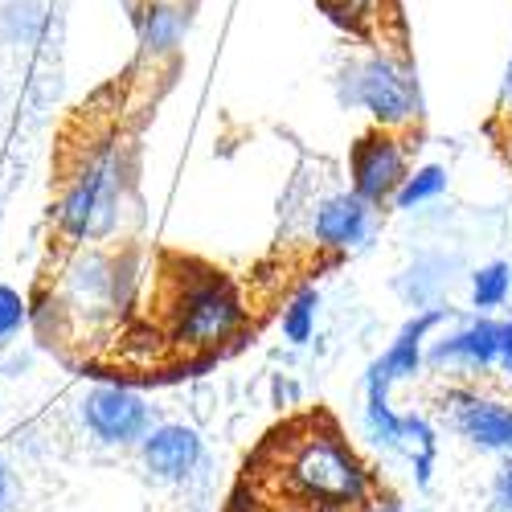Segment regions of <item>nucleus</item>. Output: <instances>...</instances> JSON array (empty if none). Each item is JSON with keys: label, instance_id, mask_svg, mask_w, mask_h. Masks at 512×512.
Wrapping results in <instances>:
<instances>
[{"label": "nucleus", "instance_id": "nucleus-4", "mask_svg": "<svg viewBox=\"0 0 512 512\" xmlns=\"http://www.w3.org/2000/svg\"><path fill=\"white\" fill-rule=\"evenodd\" d=\"M111 218H115V168L95 164L70 189V197L62 205V226H66V234L82 238V234H103L111 226Z\"/></svg>", "mask_w": 512, "mask_h": 512}, {"label": "nucleus", "instance_id": "nucleus-16", "mask_svg": "<svg viewBox=\"0 0 512 512\" xmlns=\"http://www.w3.org/2000/svg\"><path fill=\"white\" fill-rule=\"evenodd\" d=\"M25 324V304L13 287H0V336H13Z\"/></svg>", "mask_w": 512, "mask_h": 512}, {"label": "nucleus", "instance_id": "nucleus-15", "mask_svg": "<svg viewBox=\"0 0 512 512\" xmlns=\"http://www.w3.org/2000/svg\"><path fill=\"white\" fill-rule=\"evenodd\" d=\"M185 33V17L177 9H152V17L144 21V41L148 50H173Z\"/></svg>", "mask_w": 512, "mask_h": 512}, {"label": "nucleus", "instance_id": "nucleus-7", "mask_svg": "<svg viewBox=\"0 0 512 512\" xmlns=\"http://www.w3.org/2000/svg\"><path fill=\"white\" fill-rule=\"evenodd\" d=\"M144 463L160 480H185L201 463V439L193 426H160L144 435Z\"/></svg>", "mask_w": 512, "mask_h": 512}, {"label": "nucleus", "instance_id": "nucleus-20", "mask_svg": "<svg viewBox=\"0 0 512 512\" xmlns=\"http://www.w3.org/2000/svg\"><path fill=\"white\" fill-rule=\"evenodd\" d=\"M504 95L512 99V62H508V82H504Z\"/></svg>", "mask_w": 512, "mask_h": 512}, {"label": "nucleus", "instance_id": "nucleus-19", "mask_svg": "<svg viewBox=\"0 0 512 512\" xmlns=\"http://www.w3.org/2000/svg\"><path fill=\"white\" fill-rule=\"evenodd\" d=\"M5 492H9V476H5V467H0V500H5Z\"/></svg>", "mask_w": 512, "mask_h": 512}, {"label": "nucleus", "instance_id": "nucleus-5", "mask_svg": "<svg viewBox=\"0 0 512 512\" xmlns=\"http://www.w3.org/2000/svg\"><path fill=\"white\" fill-rule=\"evenodd\" d=\"M87 426L103 443H136L148 435V406L123 386H103L82 406Z\"/></svg>", "mask_w": 512, "mask_h": 512}, {"label": "nucleus", "instance_id": "nucleus-10", "mask_svg": "<svg viewBox=\"0 0 512 512\" xmlns=\"http://www.w3.org/2000/svg\"><path fill=\"white\" fill-rule=\"evenodd\" d=\"M435 361H467V365H492L500 361V324L492 320H476V324H467L463 332H455L451 340H443V345H435L431 353Z\"/></svg>", "mask_w": 512, "mask_h": 512}, {"label": "nucleus", "instance_id": "nucleus-8", "mask_svg": "<svg viewBox=\"0 0 512 512\" xmlns=\"http://www.w3.org/2000/svg\"><path fill=\"white\" fill-rule=\"evenodd\" d=\"M455 426L463 439L488 451H512V406L488 402V398H459L455 402Z\"/></svg>", "mask_w": 512, "mask_h": 512}, {"label": "nucleus", "instance_id": "nucleus-14", "mask_svg": "<svg viewBox=\"0 0 512 512\" xmlns=\"http://www.w3.org/2000/svg\"><path fill=\"white\" fill-rule=\"evenodd\" d=\"M508 287H512V271L504 263H492L484 271H476L472 279V300L476 308H500L508 300Z\"/></svg>", "mask_w": 512, "mask_h": 512}, {"label": "nucleus", "instance_id": "nucleus-12", "mask_svg": "<svg viewBox=\"0 0 512 512\" xmlns=\"http://www.w3.org/2000/svg\"><path fill=\"white\" fill-rule=\"evenodd\" d=\"M316 308H320V295H316L312 287H304V291L291 300V308L283 312V336L291 340V345H304V340L312 336Z\"/></svg>", "mask_w": 512, "mask_h": 512}, {"label": "nucleus", "instance_id": "nucleus-2", "mask_svg": "<svg viewBox=\"0 0 512 512\" xmlns=\"http://www.w3.org/2000/svg\"><path fill=\"white\" fill-rule=\"evenodd\" d=\"M246 324V308L238 300V291L222 279V275H201L189 279L181 300L173 308V328L177 340L189 349H209L230 340L238 328Z\"/></svg>", "mask_w": 512, "mask_h": 512}, {"label": "nucleus", "instance_id": "nucleus-6", "mask_svg": "<svg viewBox=\"0 0 512 512\" xmlns=\"http://www.w3.org/2000/svg\"><path fill=\"white\" fill-rule=\"evenodd\" d=\"M357 99L381 123H406L414 115V82L398 62L369 58L361 66V78H357Z\"/></svg>", "mask_w": 512, "mask_h": 512}, {"label": "nucleus", "instance_id": "nucleus-9", "mask_svg": "<svg viewBox=\"0 0 512 512\" xmlns=\"http://www.w3.org/2000/svg\"><path fill=\"white\" fill-rule=\"evenodd\" d=\"M369 226V201L357 193H336L316 213V238L324 246H353L365 238Z\"/></svg>", "mask_w": 512, "mask_h": 512}, {"label": "nucleus", "instance_id": "nucleus-1", "mask_svg": "<svg viewBox=\"0 0 512 512\" xmlns=\"http://www.w3.org/2000/svg\"><path fill=\"white\" fill-rule=\"evenodd\" d=\"M283 476L295 496L320 508H353L369 492V476L361 459L336 435H320V431L291 447Z\"/></svg>", "mask_w": 512, "mask_h": 512}, {"label": "nucleus", "instance_id": "nucleus-18", "mask_svg": "<svg viewBox=\"0 0 512 512\" xmlns=\"http://www.w3.org/2000/svg\"><path fill=\"white\" fill-rule=\"evenodd\" d=\"M496 500H500V508H512V467L500 472V480H496Z\"/></svg>", "mask_w": 512, "mask_h": 512}, {"label": "nucleus", "instance_id": "nucleus-11", "mask_svg": "<svg viewBox=\"0 0 512 512\" xmlns=\"http://www.w3.org/2000/svg\"><path fill=\"white\" fill-rule=\"evenodd\" d=\"M41 33V5L37 0H13L0 9V37L5 41H33Z\"/></svg>", "mask_w": 512, "mask_h": 512}, {"label": "nucleus", "instance_id": "nucleus-17", "mask_svg": "<svg viewBox=\"0 0 512 512\" xmlns=\"http://www.w3.org/2000/svg\"><path fill=\"white\" fill-rule=\"evenodd\" d=\"M500 365L512 373V324H500Z\"/></svg>", "mask_w": 512, "mask_h": 512}, {"label": "nucleus", "instance_id": "nucleus-3", "mask_svg": "<svg viewBox=\"0 0 512 512\" xmlns=\"http://www.w3.org/2000/svg\"><path fill=\"white\" fill-rule=\"evenodd\" d=\"M402 181H406V156L394 136L373 132L353 144V193L357 197L377 205V201L394 197L402 189Z\"/></svg>", "mask_w": 512, "mask_h": 512}, {"label": "nucleus", "instance_id": "nucleus-21", "mask_svg": "<svg viewBox=\"0 0 512 512\" xmlns=\"http://www.w3.org/2000/svg\"><path fill=\"white\" fill-rule=\"evenodd\" d=\"M381 512H402V508H381Z\"/></svg>", "mask_w": 512, "mask_h": 512}, {"label": "nucleus", "instance_id": "nucleus-13", "mask_svg": "<svg viewBox=\"0 0 512 512\" xmlns=\"http://www.w3.org/2000/svg\"><path fill=\"white\" fill-rule=\"evenodd\" d=\"M443 189H447V173H443L439 164H431V168H422V173H414V177L402 181V189L394 193V205L398 209H414L418 201H431Z\"/></svg>", "mask_w": 512, "mask_h": 512}]
</instances>
